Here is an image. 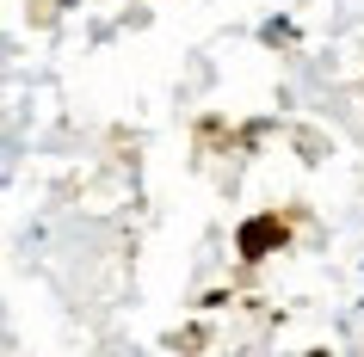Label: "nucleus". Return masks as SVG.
Listing matches in <instances>:
<instances>
[{"instance_id": "nucleus-1", "label": "nucleus", "mask_w": 364, "mask_h": 357, "mask_svg": "<svg viewBox=\"0 0 364 357\" xmlns=\"http://www.w3.org/2000/svg\"><path fill=\"white\" fill-rule=\"evenodd\" d=\"M278 241H284V222L259 216V222L241 228V259H259V253H266V246H278Z\"/></svg>"}]
</instances>
